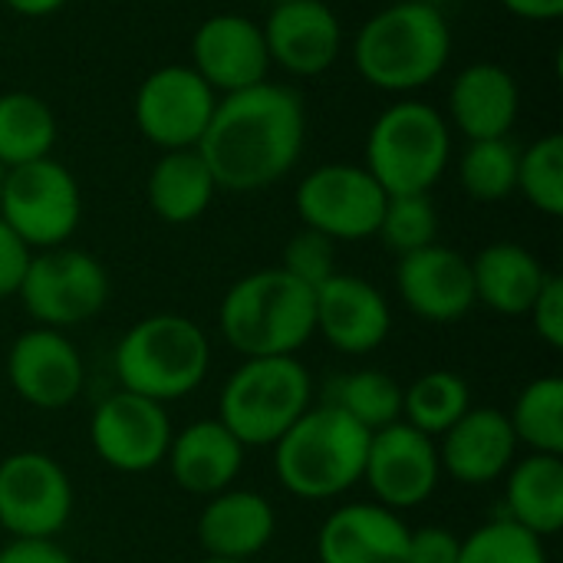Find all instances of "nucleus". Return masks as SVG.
I'll return each mask as SVG.
<instances>
[{
    "instance_id": "f704fd0d",
    "label": "nucleus",
    "mask_w": 563,
    "mask_h": 563,
    "mask_svg": "<svg viewBox=\"0 0 563 563\" xmlns=\"http://www.w3.org/2000/svg\"><path fill=\"white\" fill-rule=\"evenodd\" d=\"M459 563H548V551L538 534L511 518H498L462 538Z\"/></svg>"
},
{
    "instance_id": "4be33fe9",
    "label": "nucleus",
    "mask_w": 563,
    "mask_h": 563,
    "mask_svg": "<svg viewBox=\"0 0 563 563\" xmlns=\"http://www.w3.org/2000/svg\"><path fill=\"white\" fill-rule=\"evenodd\" d=\"M521 112V89L511 69L501 63H472L465 66L449 89L452 125L468 139H508Z\"/></svg>"
},
{
    "instance_id": "7c9ffc66",
    "label": "nucleus",
    "mask_w": 563,
    "mask_h": 563,
    "mask_svg": "<svg viewBox=\"0 0 563 563\" xmlns=\"http://www.w3.org/2000/svg\"><path fill=\"white\" fill-rule=\"evenodd\" d=\"M515 439L538 455H563V383L558 376L534 379L515 399L508 416Z\"/></svg>"
},
{
    "instance_id": "b1692460",
    "label": "nucleus",
    "mask_w": 563,
    "mask_h": 563,
    "mask_svg": "<svg viewBox=\"0 0 563 563\" xmlns=\"http://www.w3.org/2000/svg\"><path fill=\"white\" fill-rule=\"evenodd\" d=\"M277 518L264 495L228 488L211 495L198 518V541L208 558L224 561H251L257 558L274 538Z\"/></svg>"
},
{
    "instance_id": "a211bd4d",
    "label": "nucleus",
    "mask_w": 563,
    "mask_h": 563,
    "mask_svg": "<svg viewBox=\"0 0 563 563\" xmlns=\"http://www.w3.org/2000/svg\"><path fill=\"white\" fill-rule=\"evenodd\" d=\"M317 333L340 353L366 356L379 350L393 330L386 297L363 277L333 274L313 290Z\"/></svg>"
},
{
    "instance_id": "412c9836",
    "label": "nucleus",
    "mask_w": 563,
    "mask_h": 563,
    "mask_svg": "<svg viewBox=\"0 0 563 563\" xmlns=\"http://www.w3.org/2000/svg\"><path fill=\"white\" fill-rule=\"evenodd\" d=\"M409 525L383 505H346L317 534L320 563H406Z\"/></svg>"
},
{
    "instance_id": "58836bf2",
    "label": "nucleus",
    "mask_w": 563,
    "mask_h": 563,
    "mask_svg": "<svg viewBox=\"0 0 563 563\" xmlns=\"http://www.w3.org/2000/svg\"><path fill=\"white\" fill-rule=\"evenodd\" d=\"M33 251L23 244V238L0 218V300L13 297L23 284V274L30 267Z\"/></svg>"
},
{
    "instance_id": "f3484780",
    "label": "nucleus",
    "mask_w": 563,
    "mask_h": 563,
    "mask_svg": "<svg viewBox=\"0 0 563 563\" xmlns=\"http://www.w3.org/2000/svg\"><path fill=\"white\" fill-rule=\"evenodd\" d=\"M261 30L271 66H280L290 76H320L343 49V23L323 0L274 3Z\"/></svg>"
},
{
    "instance_id": "cd10ccee",
    "label": "nucleus",
    "mask_w": 563,
    "mask_h": 563,
    "mask_svg": "<svg viewBox=\"0 0 563 563\" xmlns=\"http://www.w3.org/2000/svg\"><path fill=\"white\" fill-rule=\"evenodd\" d=\"M56 145V115L36 92L0 96V165L16 168L46 158Z\"/></svg>"
},
{
    "instance_id": "4c0bfd02",
    "label": "nucleus",
    "mask_w": 563,
    "mask_h": 563,
    "mask_svg": "<svg viewBox=\"0 0 563 563\" xmlns=\"http://www.w3.org/2000/svg\"><path fill=\"white\" fill-rule=\"evenodd\" d=\"M462 541L449 528H419L409 531L406 563H459Z\"/></svg>"
},
{
    "instance_id": "a878e982",
    "label": "nucleus",
    "mask_w": 563,
    "mask_h": 563,
    "mask_svg": "<svg viewBox=\"0 0 563 563\" xmlns=\"http://www.w3.org/2000/svg\"><path fill=\"white\" fill-rule=\"evenodd\" d=\"M214 175L198 148L162 152L148 172V205L165 224H191L214 201Z\"/></svg>"
},
{
    "instance_id": "ea45409f",
    "label": "nucleus",
    "mask_w": 563,
    "mask_h": 563,
    "mask_svg": "<svg viewBox=\"0 0 563 563\" xmlns=\"http://www.w3.org/2000/svg\"><path fill=\"white\" fill-rule=\"evenodd\" d=\"M0 563H76L53 541H10L0 551Z\"/></svg>"
},
{
    "instance_id": "c9c22d12",
    "label": "nucleus",
    "mask_w": 563,
    "mask_h": 563,
    "mask_svg": "<svg viewBox=\"0 0 563 563\" xmlns=\"http://www.w3.org/2000/svg\"><path fill=\"white\" fill-rule=\"evenodd\" d=\"M280 271H287L290 277H297L300 284H307V287L317 290L327 277L336 274V247H333L330 238L303 228V231H297L287 241Z\"/></svg>"
},
{
    "instance_id": "6ab92c4d",
    "label": "nucleus",
    "mask_w": 563,
    "mask_h": 563,
    "mask_svg": "<svg viewBox=\"0 0 563 563\" xmlns=\"http://www.w3.org/2000/svg\"><path fill=\"white\" fill-rule=\"evenodd\" d=\"M396 290L402 303L429 323H455L475 307L472 261L439 241L399 257Z\"/></svg>"
},
{
    "instance_id": "a18cd8bd",
    "label": "nucleus",
    "mask_w": 563,
    "mask_h": 563,
    "mask_svg": "<svg viewBox=\"0 0 563 563\" xmlns=\"http://www.w3.org/2000/svg\"><path fill=\"white\" fill-rule=\"evenodd\" d=\"M271 3H284V0H271Z\"/></svg>"
},
{
    "instance_id": "6e6552de",
    "label": "nucleus",
    "mask_w": 563,
    "mask_h": 563,
    "mask_svg": "<svg viewBox=\"0 0 563 563\" xmlns=\"http://www.w3.org/2000/svg\"><path fill=\"white\" fill-rule=\"evenodd\" d=\"M0 218L30 251L63 247L82 218L79 181L53 155L7 168L0 181Z\"/></svg>"
},
{
    "instance_id": "39448f33",
    "label": "nucleus",
    "mask_w": 563,
    "mask_h": 563,
    "mask_svg": "<svg viewBox=\"0 0 563 563\" xmlns=\"http://www.w3.org/2000/svg\"><path fill=\"white\" fill-rule=\"evenodd\" d=\"M208 366L211 343L205 330L181 313H155L132 323L112 353L119 386L162 406L195 393Z\"/></svg>"
},
{
    "instance_id": "f257e3e1",
    "label": "nucleus",
    "mask_w": 563,
    "mask_h": 563,
    "mask_svg": "<svg viewBox=\"0 0 563 563\" xmlns=\"http://www.w3.org/2000/svg\"><path fill=\"white\" fill-rule=\"evenodd\" d=\"M303 135L307 112L300 92L267 79L251 89L218 96L198 152L221 191L247 195L271 188L297 165Z\"/></svg>"
},
{
    "instance_id": "20e7f679",
    "label": "nucleus",
    "mask_w": 563,
    "mask_h": 563,
    "mask_svg": "<svg viewBox=\"0 0 563 563\" xmlns=\"http://www.w3.org/2000/svg\"><path fill=\"white\" fill-rule=\"evenodd\" d=\"M218 323L231 350L244 360L294 356L313 333V287L280 267L254 271L231 284L218 307Z\"/></svg>"
},
{
    "instance_id": "f8f14e48",
    "label": "nucleus",
    "mask_w": 563,
    "mask_h": 563,
    "mask_svg": "<svg viewBox=\"0 0 563 563\" xmlns=\"http://www.w3.org/2000/svg\"><path fill=\"white\" fill-rule=\"evenodd\" d=\"M218 92L185 63L162 66L148 73L135 92V125L162 152L198 148Z\"/></svg>"
},
{
    "instance_id": "dca6fc26",
    "label": "nucleus",
    "mask_w": 563,
    "mask_h": 563,
    "mask_svg": "<svg viewBox=\"0 0 563 563\" xmlns=\"http://www.w3.org/2000/svg\"><path fill=\"white\" fill-rule=\"evenodd\" d=\"M82 376V356L63 330L33 327L20 333L7 353V379L13 393L43 412L66 409L79 396Z\"/></svg>"
},
{
    "instance_id": "37998d69",
    "label": "nucleus",
    "mask_w": 563,
    "mask_h": 563,
    "mask_svg": "<svg viewBox=\"0 0 563 563\" xmlns=\"http://www.w3.org/2000/svg\"><path fill=\"white\" fill-rule=\"evenodd\" d=\"M201 563H251V561H224V558H208V561Z\"/></svg>"
},
{
    "instance_id": "7ed1b4c3",
    "label": "nucleus",
    "mask_w": 563,
    "mask_h": 563,
    "mask_svg": "<svg viewBox=\"0 0 563 563\" xmlns=\"http://www.w3.org/2000/svg\"><path fill=\"white\" fill-rule=\"evenodd\" d=\"M369 435L360 422L333 406H310L277 442H274V472L277 482L303 498L327 501L346 495L363 482Z\"/></svg>"
},
{
    "instance_id": "ddd939ff",
    "label": "nucleus",
    "mask_w": 563,
    "mask_h": 563,
    "mask_svg": "<svg viewBox=\"0 0 563 563\" xmlns=\"http://www.w3.org/2000/svg\"><path fill=\"white\" fill-rule=\"evenodd\" d=\"M172 435L175 432L165 406L125 389L106 396L89 419V442L96 455L125 475L158 468L168 455Z\"/></svg>"
},
{
    "instance_id": "393cba45",
    "label": "nucleus",
    "mask_w": 563,
    "mask_h": 563,
    "mask_svg": "<svg viewBox=\"0 0 563 563\" xmlns=\"http://www.w3.org/2000/svg\"><path fill=\"white\" fill-rule=\"evenodd\" d=\"M548 277L551 274L544 264L528 247L511 241L488 244L472 257L475 303H485L505 317H525Z\"/></svg>"
},
{
    "instance_id": "72a5a7b5",
    "label": "nucleus",
    "mask_w": 563,
    "mask_h": 563,
    "mask_svg": "<svg viewBox=\"0 0 563 563\" xmlns=\"http://www.w3.org/2000/svg\"><path fill=\"white\" fill-rule=\"evenodd\" d=\"M376 234L396 257H406L412 251L435 244L439 211L429 195H389Z\"/></svg>"
},
{
    "instance_id": "0eeeda50",
    "label": "nucleus",
    "mask_w": 563,
    "mask_h": 563,
    "mask_svg": "<svg viewBox=\"0 0 563 563\" xmlns=\"http://www.w3.org/2000/svg\"><path fill=\"white\" fill-rule=\"evenodd\" d=\"M313 402V379L297 356L244 360L221 389L218 422L244 445H274Z\"/></svg>"
},
{
    "instance_id": "c85d7f7f",
    "label": "nucleus",
    "mask_w": 563,
    "mask_h": 563,
    "mask_svg": "<svg viewBox=\"0 0 563 563\" xmlns=\"http://www.w3.org/2000/svg\"><path fill=\"white\" fill-rule=\"evenodd\" d=\"M468 409L472 389L452 369H432L402 389V422L429 439L445 435Z\"/></svg>"
},
{
    "instance_id": "9d476101",
    "label": "nucleus",
    "mask_w": 563,
    "mask_h": 563,
    "mask_svg": "<svg viewBox=\"0 0 563 563\" xmlns=\"http://www.w3.org/2000/svg\"><path fill=\"white\" fill-rule=\"evenodd\" d=\"M386 191L363 165L330 162L297 185V214L303 228L336 241H366L379 231Z\"/></svg>"
},
{
    "instance_id": "79ce46f5",
    "label": "nucleus",
    "mask_w": 563,
    "mask_h": 563,
    "mask_svg": "<svg viewBox=\"0 0 563 563\" xmlns=\"http://www.w3.org/2000/svg\"><path fill=\"white\" fill-rule=\"evenodd\" d=\"M13 13H20V16H33V20H40V16H49V13H56V10H63L69 0H3Z\"/></svg>"
},
{
    "instance_id": "e433bc0d",
    "label": "nucleus",
    "mask_w": 563,
    "mask_h": 563,
    "mask_svg": "<svg viewBox=\"0 0 563 563\" xmlns=\"http://www.w3.org/2000/svg\"><path fill=\"white\" fill-rule=\"evenodd\" d=\"M531 320H534V333L551 346L563 350V280L558 274H551L538 294V300L531 303Z\"/></svg>"
},
{
    "instance_id": "bb28decb",
    "label": "nucleus",
    "mask_w": 563,
    "mask_h": 563,
    "mask_svg": "<svg viewBox=\"0 0 563 563\" xmlns=\"http://www.w3.org/2000/svg\"><path fill=\"white\" fill-rule=\"evenodd\" d=\"M508 518L541 541L563 528V462L561 455L531 452L508 468L505 485Z\"/></svg>"
},
{
    "instance_id": "5701e85b",
    "label": "nucleus",
    "mask_w": 563,
    "mask_h": 563,
    "mask_svg": "<svg viewBox=\"0 0 563 563\" xmlns=\"http://www.w3.org/2000/svg\"><path fill=\"white\" fill-rule=\"evenodd\" d=\"M165 462L181 492L211 498L228 492L241 475L244 445L218 419H201L172 435Z\"/></svg>"
},
{
    "instance_id": "aec40b11",
    "label": "nucleus",
    "mask_w": 563,
    "mask_h": 563,
    "mask_svg": "<svg viewBox=\"0 0 563 563\" xmlns=\"http://www.w3.org/2000/svg\"><path fill=\"white\" fill-rule=\"evenodd\" d=\"M439 462L459 485L478 488L508 475L518 439L501 409H468L445 435H439Z\"/></svg>"
},
{
    "instance_id": "423d86ee",
    "label": "nucleus",
    "mask_w": 563,
    "mask_h": 563,
    "mask_svg": "<svg viewBox=\"0 0 563 563\" xmlns=\"http://www.w3.org/2000/svg\"><path fill=\"white\" fill-rule=\"evenodd\" d=\"M452 158V125L429 102L406 99L379 112L366 135V172L386 195H429Z\"/></svg>"
},
{
    "instance_id": "a19ab883",
    "label": "nucleus",
    "mask_w": 563,
    "mask_h": 563,
    "mask_svg": "<svg viewBox=\"0 0 563 563\" xmlns=\"http://www.w3.org/2000/svg\"><path fill=\"white\" fill-rule=\"evenodd\" d=\"M508 13L534 23H551L563 13V0H498Z\"/></svg>"
},
{
    "instance_id": "4468645a",
    "label": "nucleus",
    "mask_w": 563,
    "mask_h": 563,
    "mask_svg": "<svg viewBox=\"0 0 563 563\" xmlns=\"http://www.w3.org/2000/svg\"><path fill=\"white\" fill-rule=\"evenodd\" d=\"M442 478L435 439L416 432L402 419L373 432L363 465V482L369 485L376 505L389 511L419 508L432 498Z\"/></svg>"
},
{
    "instance_id": "c756f323",
    "label": "nucleus",
    "mask_w": 563,
    "mask_h": 563,
    "mask_svg": "<svg viewBox=\"0 0 563 563\" xmlns=\"http://www.w3.org/2000/svg\"><path fill=\"white\" fill-rule=\"evenodd\" d=\"M327 406L346 412L366 432H379L402 419V386L383 369L346 373L330 383Z\"/></svg>"
},
{
    "instance_id": "c03bdc74",
    "label": "nucleus",
    "mask_w": 563,
    "mask_h": 563,
    "mask_svg": "<svg viewBox=\"0 0 563 563\" xmlns=\"http://www.w3.org/2000/svg\"><path fill=\"white\" fill-rule=\"evenodd\" d=\"M0 181H3V165H0Z\"/></svg>"
},
{
    "instance_id": "f03ea898",
    "label": "nucleus",
    "mask_w": 563,
    "mask_h": 563,
    "mask_svg": "<svg viewBox=\"0 0 563 563\" xmlns=\"http://www.w3.org/2000/svg\"><path fill=\"white\" fill-rule=\"evenodd\" d=\"M452 59V26L435 3L402 0L373 13L353 43L360 76L383 92L429 86Z\"/></svg>"
},
{
    "instance_id": "1a4fd4ad",
    "label": "nucleus",
    "mask_w": 563,
    "mask_h": 563,
    "mask_svg": "<svg viewBox=\"0 0 563 563\" xmlns=\"http://www.w3.org/2000/svg\"><path fill=\"white\" fill-rule=\"evenodd\" d=\"M16 297L40 327L66 330L92 320L106 307L109 274L92 254L66 244L33 251Z\"/></svg>"
},
{
    "instance_id": "2f4dec72",
    "label": "nucleus",
    "mask_w": 563,
    "mask_h": 563,
    "mask_svg": "<svg viewBox=\"0 0 563 563\" xmlns=\"http://www.w3.org/2000/svg\"><path fill=\"white\" fill-rule=\"evenodd\" d=\"M518 145L511 139L468 142L459 162V181L475 201H505L518 185Z\"/></svg>"
},
{
    "instance_id": "473e14b6",
    "label": "nucleus",
    "mask_w": 563,
    "mask_h": 563,
    "mask_svg": "<svg viewBox=\"0 0 563 563\" xmlns=\"http://www.w3.org/2000/svg\"><path fill=\"white\" fill-rule=\"evenodd\" d=\"M541 214L561 218L563 214V139L558 132L531 142L525 152H518V185Z\"/></svg>"
},
{
    "instance_id": "9b49d317",
    "label": "nucleus",
    "mask_w": 563,
    "mask_h": 563,
    "mask_svg": "<svg viewBox=\"0 0 563 563\" xmlns=\"http://www.w3.org/2000/svg\"><path fill=\"white\" fill-rule=\"evenodd\" d=\"M69 515L73 485L56 459L16 452L0 462V528L13 541H53Z\"/></svg>"
},
{
    "instance_id": "2eb2a0df",
    "label": "nucleus",
    "mask_w": 563,
    "mask_h": 563,
    "mask_svg": "<svg viewBox=\"0 0 563 563\" xmlns=\"http://www.w3.org/2000/svg\"><path fill=\"white\" fill-rule=\"evenodd\" d=\"M191 69L218 92H241L271 79L261 23L244 13H214L191 36Z\"/></svg>"
}]
</instances>
